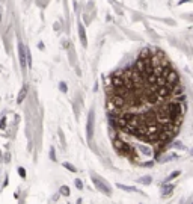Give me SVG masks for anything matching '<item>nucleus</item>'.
<instances>
[{
  "label": "nucleus",
  "instance_id": "obj_1",
  "mask_svg": "<svg viewBox=\"0 0 193 204\" xmlns=\"http://www.w3.org/2000/svg\"><path fill=\"white\" fill-rule=\"evenodd\" d=\"M106 109L113 138L154 145L159 157L178 135L186 113L184 86L160 49H143L106 85Z\"/></svg>",
  "mask_w": 193,
  "mask_h": 204
},
{
  "label": "nucleus",
  "instance_id": "obj_2",
  "mask_svg": "<svg viewBox=\"0 0 193 204\" xmlns=\"http://www.w3.org/2000/svg\"><path fill=\"white\" fill-rule=\"evenodd\" d=\"M92 180H94V184H95L101 192H104L106 195H110V194H112V192H110V188H109V186H106V184H104V182H103L100 177H95V176H94V177H92Z\"/></svg>",
  "mask_w": 193,
  "mask_h": 204
},
{
  "label": "nucleus",
  "instance_id": "obj_3",
  "mask_svg": "<svg viewBox=\"0 0 193 204\" xmlns=\"http://www.w3.org/2000/svg\"><path fill=\"white\" fill-rule=\"evenodd\" d=\"M86 132H88V139H91V138H92V135H94V112H92V110L89 112V118H88V129H86Z\"/></svg>",
  "mask_w": 193,
  "mask_h": 204
},
{
  "label": "nucleus",
  "instance_id": "obj_4",
  "mask_svg": "<svg viewBox=\"0 0 193 204\" xmlns=\"http://www.w3.org/2000/svg\"><path fill=\"white\" fill-rule=\"evenodd\" d=\"M18 52H20V64H21V67L24 68V67H26V47H24L23 44H20V46H18Z\"/></svg>",
  "mask_w": 193,
  "mask_h": 204
},
{
  "label": "nucleus",
  "instance_id": "obj_5",
  "mask_svg": "<svg viewBox=\"0 0 193 204\" xmlns=\"http://www.w3.org/2000/svg\"><path fill=\"white\" fill-rule=\"evenodd\" d=\"M172 190H174V186H172V184H165V186H163V195H165V196L171 195Z\"/></svg>",
  "mask_w": 193,
  "mask_h": 204
},
{
  "label": "nucleus",
  "instance_id": "obj_6",
  "mask_svg": "<svg viewBox=\"0 0 193 204\" xmlns=\"http://www.w3.org/2000/svg\"><path fill=\"white\" fill-rule=\"evenodd\" d=\"M26 92H27V88L24 86V88L20 91V94H18V98H17V101H18V103H21V101L24 100V97H26Z\"/></svg>",
  "mask_w": 193,
  "mask_h": 204
},
{
  "label": "nucleus",
  "instance_id": "obj_7",
  "mask_svg": "<svg viewBox=\"0 0 193 204\" xmlns=\"http://www.w3.org/2000/svg\"><path fill=\"white\" fill-rule=\"evenodd\" d=\"M119 189H124V190H128V192H137V189L136 188H131V186H124V184H121V183H118L116 184Z\"/></svg>",
  "mask_w": 193,
  "mask_h": 204
},
{
  "label": "nucleus",
  "instance_id": "obj_8",
  "mask_svg": "<svg viewBox=\"0 0 193 204\" xmlns=\"http://www.w3.org/2000/svg\"><path fill=\"white\" fill-rule=\"evenodd\" d=\"M151 180H152V178H151L149 176H146V177H140V178H139V183H142V184H149Z\"/></svg>",
  "mask_w": 193,
  "mask_h": 204
},
{
  "label": "nucleus",
  "instance_id": "obj_9",
  "mask_svg": "<svg viewBox=\"0 0 193 204\" xmlns=\"http://www.w3.org/2000/svg\"><path fill=\"white\" fill-rule=\"evenodd\" d=\"M79 32H80L82 43H83V44H86V36H85V30H83V26H79Z\"/></svg>",
  "mask_w": 193,
  "mask_h": 204
},
{
  "label": "nucleus",
  "instance_id": "obj_10",
  "mask_svg": "<svg viewBox=\"0 0 193 204\" xmlns=\"http://www.w3.org/2000/svg\"><path fill=\"white\" fill-rule=\"evenodd\" d=\"M63 166H65L68 171H71V172H75V171H77V170H75V166H74V165H71V163H68V162H65V163H63Z\"/></svg>",
  "mask_w": 193,
  "mask_h": 204
},
{
  "label": "nucleus",
  "instance_id": "obj_11",
  "mask_svg": "<svg viewBox=\"0 0 193 204\" xmlns=\"http://www.w3.org/2000/svg\"><path fill=\"white\" fill-rule=\"evenodd\" d=\"M60 194L65 195V196H68V195H69V188H68V186H62V188H60Z\"/></svg>",
  "mask_w": 193,
  "mask_h": 204
},
{
  "label": "nucleus",
  "instance_id": "obj_12",
  "mask_svg": "<svg viewBox=\"0 0 193 204\" xmlns=\"http://www.w3.org/2000/svg\"><path fill=\"white\" fill-rule=\"evenodd\" d=\"M178 176H180V171H177V172H174L171 177H168V178H166V182H171L172 178H175V177H178Z\"/></svg>",
  "mask_w": 193,
  "mask_h": 204
},
{
  "label": "nucleus",
  "instance_id": "obj_13",
  "mask_svg": "<svg viewBox=\"0 0 193 204\" xmlns=\"http://www.w3.org/2000/svg\"><path fill=\"white\" fill-rule=\"evenodd\" d=\"M75 186H77V188H79V189H83V184H82V180H79V178H77V180H75Z\"/></svg>",
  "mask_w": 193,
  "mask_h": 204
},
{
  "label": "nucleus",
  "instance_id": "obj_14",
  "mask_svg": "<svg viewBox=\"0 0 193 204\" xmlns=\"http://www.w3.org/2000/svg\"><path fill=\"white\" fill-rule=\"evenodd\" d=\"M59 88H60V91H62V92H66V85L63 83V82H62V83L59 85Z\"/></svg>",
  "mask_w": 193,
  "mask_h": 204
},
{
  "label": "nucleus",
  "instance_id": "obj_15",
  "mask_svg": "<svg viewBox=\"0 0 193 204\" xmlns=\"http://www.w3.org/2000/svg\"><path fill=\"white\" fill-rule=\"evenodd\" d=\"M18 172L21 177H26V172H24V168H18Z\"/></svg>",
  "mask_w": 193,
  "mask_h": 204
},
{
  "label": "nucleus",
  "instance_id": "obj_16",
  "mask_svg": "<svg viewBox=\"0 0 193 204\" xmlns=\"http://www.w3.org/2000/svg\"><path fill=\"white\" fill-rule=\"evenodd\" d=\"M5 121H6V119H2V121H0V129H5Z\"/></svg>",
  "mask_w": 193,
  "mask_h": 204
},
{
  "label": "nucleus",
  "instance_id": "obj_17",
  "mask_svg": "<svg viewBox=\"0 0 193 204\" xmlns=\"http://www.w3.org/2000/svg\"><path fill=\"white\" fill-rule=\"evenodd\" d=\"M50 156H51V160H56V157H54V150L51 148V153H50Z\"/></svg>",
  "mask_w": 193,
  "mask_h": 204
}]
</instances>
